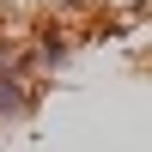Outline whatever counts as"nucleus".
Instances as JSON below:
<instances>
[{"mask_svg":"<svg viewBox=\"0 0 152 152\" xmlns=\"http://www.w3.org/2000/svg\"><path fill=\"white\" fill-rule=\"evenodd\" d=\"M24 97H31V91H24V79L6 67V55H0V116H18V110H24Z\"/></svg>","mask_w":152,"mask_h":152,"instance_id":"obj_1","label":"nucleus"}]
</instances>
